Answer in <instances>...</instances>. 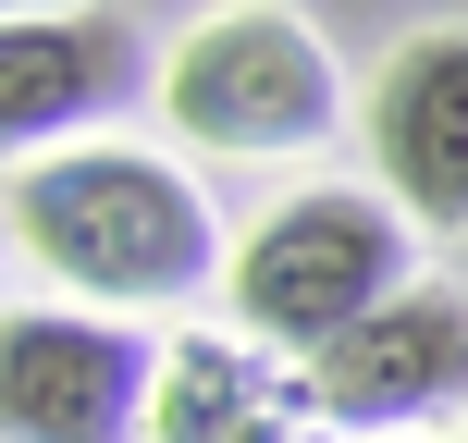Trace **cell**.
<instances>
[{"instance_id": "1", "label": "cell", "mask_w": 468, "mask_h": 443, "mask_svg": "<svg viewBox=\"0 0 468 443\" xmlns=\"http://www.w3.org/2000/svg\"><path fill=\"white\" fill-rule=\"evenodd\" d=\"M0 222L25 234V258H37L49 283H74V296L112 321V308H186L197 283L234 271L210 197L186 185L173 161H148V148H49V161H13V185H0Z\"/></svg>"}, {"instance_id": "2", "label": "cell", "mask_w": 468, "mask_h": 443, "mask_svg": "<svg viewBox=\"0 0 468 443\" xmlns=\"http://www.w3.org/2000/svg\"><path fill=\"white\" fill-rule=\"evenodd\" d=\"M395 296H407V210L382 185H296L271 222H247V247L222 271V308L296 357H333Z\"/></svg>"}, {"instance_id": "3", "label": "cell", "mask_w": 468, "mask_h": 443, "mask_svg": "<svg viewBox=\"0 0 468 443\" xmlns=\"http://www.w3.org/2000/svg\"><path fill=\"white\" fill-rule=\"evenodd\" d=\"M161 111H173L186 148H222V161H296V148L346 136V87H333L321 37L296 13H259V0L173 37Z\"/></svg>"}, {"instance_id": "4", "label": "cell", "mask_w": 468, "mask_h": 443, "mask_svg": "<svg viewBox=\"0 0 468 443\" xmlns=\"http://www.w3.org/2000/svg\"><path fill=\"white\" fill-rule=\"evenodd\" d=\"M161 357L99 308H0V443H136Z\"/></svg>"}, {"instance_id": "5", "label": "cell", "mask_w": 468, "mask_h": 443, "mask_svg": "<svg viewBox=\"0 0 468 443\" xmlns=\"http://www.w3.org/2000/svg\"><path fill=\"white\" fill-rule=\"evenodd\" d=\"M308 406L333 431H431L468 406V296L456 283H407L395 308L346 332L333 357H308Z\"/></svg>"}, {"instance_id": "6", "label": "cell", "mask_w": 468, "mask_h": 443, "mask_svg": "<svg viewBox=\"0 0 468 443\" xmlns=\"http://www.w3.org/2000/svg\"><path fill=\"white\" fill-rule=\"evenodd\" d=\"M136 25L112 13H0V161L13 148H87L99 111L136 99Z\"/></svg>"}, {"instance_id": "7", "label": "cell", "mask_w": 468, "mask_h": 443, "mask_svg": "<svg viewBox=\"0 0 468 443\" xmlns=\"http://www.w3.org/2000/svg\"><path fill=\"white\" fill-rule=\"evenodd\" d=\"M370 161L382 197L431 234H468V25L407 37L370 87Z\"/></svg>"}, {"instance_id": "8", "label": "cell", "mask_w": 468, "mask_h": 443, "mask_svg": "<svg viewBox=\"0 0 468 443\" xmlns=\"http://www.w3.org/2000/svg\"><path fill=\"white\" fill-rule=\"evenodd\" d=\"M148 443H296L283 406L259 395V370L234 345H173L161 357V406H148Z\"/></svg>"}, {"instance_id": "9", "label": "cell", "mask_w": 468, "mask_h": 443, "mask_svg": "<svg viewBox=\"0 0 468 443\" xmlns=\"http://www.w3.org/2000/svg\"><path fill=\"white\" fill-rule=\"evenodd\" d=\"M431 443H456V431H431Z\"/></svg>"}]
</instances>
